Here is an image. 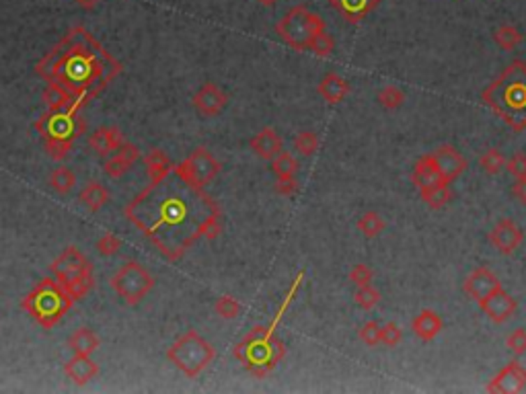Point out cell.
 Listing matches in <instances>:
<instances>
[{"label": "cell", "mask_w": 526, "mask_h": 394, "mask_svg": "<svg viewBox=\"0 0 526 394\" xmlns=\"http://www.w3.org/2000/svg\"><path fill=\"white\" fill-rule=\"evenodd\" d=\"M126 218L171 261H177L200 236L214 241L223 232L218 206L179 167L151 179L128 204Z\"/></svg>", "instance_id": "6da1fadb"}, {"label": "cell", "mask_w": 526, "mask_h": 394, "mask_svg": "<svg viewBox=\"0 0 526 394\" xmlns=\"http://www.w3.org/2000/svg\"><path fill=\"white\" fill-rule=\"evenodd\" d=\"M38 72L47 82L62 84L73 97L93 99L119 72V64L87 29L76 27L39 62Z\"/></svg>", "instance_id": "7a4b0ae2"}, {"label": "cell", "mask_w": 526, "mask_h": 394, "mask_svg": "<svg viewBox=\"0 0 526 394\" xmlns=\"http://www.w3.org/2000/svg\"><path fill=\"white\" fill-rule=\"evenodd\" d=\"M481 103L488 105L516 134L526 130V62L514 60L506 66L481 93Z\"/></svg>", "instance_id": "3957f363"}, {"label": "cell", "mask_w": 526, "mask_h": 394, "mask_svg": "<svg viewBox=\"0 0 526 394\" xmlns=\"http://www.w3.org/2000/svg\"><path fill=\"white\" fill-rule=\"evenodd\" d=\"M286 356V345L276 335L267 333L265 326H255L236 347L234 358L239 359L253 376H267Z\"/></svg>", "instance_id": "277c9868"}, {"label": "cell", "mask_w": 526, "mask_h": 394, "mask_svg": "<svg viewBox=\"0 0 526 394\" xmlns=\"http://www.w3.org/2000/svg\"><path fill=\"white\" fill-rule=\"evenodd\" d=\"M73 298L70 294L60 286L56 280H43L41 284L33 287L25 300H23V308L38 321L41 326L52 328L58 323L73 306Z\"/></svg>", "instance_id": "5b68a950"}, {"label": "cell", "mask_w": 526, "mask_h": 394, "mask_svg": "<svg viewBox=\"0 0 526 394\" xmlns=\"http://www.w3.org/2000/svg\"><path fill=\"white\" fill-rule=\"evenodd\" d=\"M87 101H91V97L78 95L75 97L73 105H68L66 109L47 111L36 123L41 138L45 142H73L80 134H84L87 126L78 117V111L87 105Z\"/></svg>", "instance_id": "8992f818"}, {"label": "cell", "mask_w": 526, "mask_h": 394, "mask_svg": "<svg viewBox=\"0 0 526 394\" xmlns=\"http://www.w3.org/2000/svg\"><path fill=\"white\" fill-rule=\"evenodd\" d=\"M52 273L73 300H80L89 289H93V267L76 247H68L52 263Z\"/></svg>", "instance_id": "52a82bcc"}, {"label": "cell", "mask_w": 526, "mask_h": 394, "mask_svg": "<svg viewBox=\"0 0 526 394\" xmlns=\"http://www.w3.org/2000/svg\"><path fill=\"white\" fill-rule=\"evenodd\" d=\"M276 31L290 47H294L296 52H304L310 47L315 37L325 31V21L301 4L286 13V17L278 23Z\"/></svg>", "instance_id": "ba28073f"}, {"label": "cell", "mask_w": 526, "mask_h": 394, "mask_svg": "<svg viewBox=\"0 0 526 394\" xmlns=\"http://www.w3.org/2000/svg\"><path fill=\"white\" fill-rule=\"evenodd\" d=\"M167 358L171 359L186 376L193 378L212 363L214 347L195 331H188L169 347Z\"/></svg>", "instance_id": "9c48e42d"}, {"label": "cell", "mask_w": 526, "mask_h": 394, "mask_svg": "<svg viewBox=\"0 0 526 394\" xmlns=\"http://www.w3.org/2000/svg\"><path fill=\"white\" fill-rule=\"evenodd\" d=\"M154 286L152 275L136 261H128L112 278L115 294L130 306H136Z\"/></svg>", "instance_id": "30bf717a"}, {"label": "cell", "mask_w": 526, "mask_h": 394, "mask_svg": "<svg viewBox=\"0 0 526 394\" xmlns=\"http://www.w3.org/2000/svg\"><path fill=\"white\" fill-rule=\"evenodd\" d=\"M181 169V173L193 181L195 185L204 187L210 181L214 179L220 171V162L212 156V152H208L206 148H197L189 154L188 158L177 165Z\"/></svg>", "instance_id": "8fae6325"}, {"label": "cell", "mask_w": 526, "mask_h": 394, "mask_svg": "<svg viewBox=\"0 0 526 394\" xmlns=\"http://www.w3.org/2000/svg\"><path fill=\"white\" fill-rule=\"evenodd\" d=\"M477 306L483 310V315L488 317L489 321L495 324L508 323V321L516 315V310H518L516 298L510 296V294L504 289V286L495 287L493 291H489L486 298H481V300L477 302Z\"/></svg>", "instance_id": "7c38bea8"}, {"label": "cell", "mask_w": 526, "mask_h": 394, "mask_svg": "<svg viewBox=\"0 0 526 394\" xmlns=\"http://www.w3.org/2000/svg\"><path fill=\"white\" fill-rule=\"evenodd\" d=\"M488 393L497 394H518L526 393V368L518 361H510L506 363L486 386Z\"/></svg>", "instance_id": "4fadbf2b"}, {"label": "cell", "mask_w": 526, "mask_h": 394, "mask_svg": "<svg viewBox=\"0 0 526 394\" xmlns=\"http://www.w3.org/2000/svg\"><path fill=\"white\" fill-rule=\"evenodd\" d=\"M525 241V232L512 218H502L489 232V243L502 252L512 255Z\"/></svg>", "instance_id": "5bb4252c"}, {"label": "cell", "mask_w": 526, "mask_h": 394, "mask_svg": "<svg viewBox=\"0 0 526 394\" xmlns=\"http://www.w3.org/2000/svg\"><path fill=\"white\" fill-rule=\"evenodd\" d=\"M502 286L499 278L489 269L488 265H477L463 282V291L473 300L479 302L481 298H486L489 291H493L495 287Z\"/></svg>", "instance_id": "9a60e30c"}, {"label": "cell", "mask_w": 526, "mask_h": 394, "mask_svg": "<svg viewBox=\"0 0 526 394\" xmlns=\"http://www.w3.org/2000/svg\"><path fill=\"white\" fill-rule=\"evenodd\" d=\"M434 156H436V162H438V167H440L444 179L449 181V183H454V181L458 179V177L467 171V167H469L467 158H465L452 144H442V146H438V148L434 150Z\"/></svg>", "instance_id": "2e32d148"}, {"label": "cell", "mask_w": 526, "mask_h": 394, "mask_svg": "<svg viewBox=\"0 0 526 394\" xmlns=\"http://www.w3.org/2000/svg\"><path fill=\"white\" fill-rule=\"evenodd\" d=\"M193 107L197 109L202 115L206 117H214L226 107V95L214 84V82H206L200 86V91L193 95Z\"/></svg>", "instance_id": "e0dca14e"}, {"label": "cell", "mask_w": 526, "mask_h": 394, "mask_svg": "<svg viewBox=\"0 0 526 394\" xmlns=\"http://www.w3.org/2000/svg\"><path fill=\"white\" fill-rule=\"evenodd\" d=\"M412 183H414L417 189L421 187H428V185H436V183H449L444 179L438 162H436V156L434 152H428V154H421L417 160H415L414 169H412ZM451 185V183H449Z\"/></svg>", "instance_id": "ac0fdd59"}, {"label": "cell", "mask_w": 526, "mask_h": 394, "mask_svg": "<svg viewBox=\"0 0 526 394\" xmlns=\"http://www.w3.org/2000/svg\"><path fill=\"white\" fill-rule=\"evenodd\" d=\"M138 158H140V150H138L134 144L123 142L117 150H115V154L110 156V158L103 162V171H105L107 177L117 179V177H121L123 173H128V169H130Z\"/></svg>", "instance_id": "d6986e66"}, {"label": "cell", "mask_w": 526, "mask_h": 394, "mask_svg": "<svg viewBox=\"0 0 526 394\" xmlns=\"http://www.w3.org/2000/svg\"><path fill=\"white\" fill-rule=\"evenodd\" d=\"M442 328H444L442 317H440L436 310H432V308L421 310L414 321H412V331L415 333V337H417L419 341H423V343L434 341V339L442 333Z\"/></svg>", "instance_id": "ffe728a7"}, {"label": "cell", "mask_w": 526, "mask_h": 394, "mask_svg": "<svg viewBox=\"0 0 526 394\" xmlns=\"http://www.w3.org/2000/svg\"><path fill=\"white\" fill-rule=\"evenodd\" d=\"M329 2L347 23H360L380 4V0H329Z\"/></svg>", "instance_id": "44dd1931"}, {"label": "cell", "mask_w": 526, "mask_h": 394, "mask_svg": "<svg viewBox=\"0 0 526 394\" xmlns=\"http://www.w3.org/2000/svg\"><path fill=\"white\" fill-rule=\"evenodd\" d=\"M64 374L68 376V380H73L75 384L82 386V384L91 382L99 374V365L91 359V356L75 354V358L64 365Z\"/></svg>", "instance_id": "7402d4cb"}, {"label": "cell", "mask_w": 526, "mask_h": 394, "mask_svg": "<svg viewBox=\"0 0 526 394\" xmlns=\"http://www.w3.org/2000/svg\"><path fill=\"white\" fill-rule=\"evenodd\" d=\"M317 91H319V95L327 103L336 105V103H341L350 95V82L343 76L336 74V72H329V74L323 76V80L319 82Z\"/></svg>", "instance_id": "603a6c76"}, {"label": "cell", "mask_w": 526, "mask_h": 394, "mask_svg": "<svg viewBox=\"0 0 526 394\" xmlns=\"http://www.w3.org/2000/svg\"><path fill=\"white\" fill-rule=\"evenodd\" d=\"M251 150L265 160H273L282 152V138L273 128H263L251 140Z\"/></svg>", "instance_id": "cb8c5ba5"}, {"label": "cell", "mask_w": 526, "mask_h": 394, "mask_svg": "<svg viewBox=\"0 0 526 394\" xmlns=\"http://www.w3.org/2000/svg\"><path fill=\"white\" fill-rule=\"evenodd\" d=\"M121 144H123V134L117 128H99L89 138V146L101 156L115 152Z\"/></svg>", "instance_id": "d4e9b609"}, {"label": "cell", "mask_w": 526, "mask_h": 394, "mask_svg": "<svg viewBox=\"0 0 526 394\" xmlns=\"http://www.w3.org/2000/svg\"><path fill=\"white\" fill-rule=\"evenodd\" d=\"M419 197L421 202L432 208V210H442L452 199V191L449 183H436V185H428L419 189Z\"/></svg>", "instance_id": "484cf974"}, {"label": "cell", "mask_w": 526, "mask_h": 394, "mask_svg": "<svg viewBox=\"0 0 526 394\" xmlns=\"http://www.w3.org/2000/svg\"><path fill=\"white\" fill-rule=\"evenodd\" d=\"M110 191L101 185V183H89L82 191H80V195H78V199H80V204H84L91 212H97V210H101L107 202H110Z\"/></svg>", "instance_id": "4316f807"}, {"label": "cell", "mask_w": 526, "mask_h": 394, "mask_svg": "<svg viewBox=\"0 0 526 394\" xmlns=\"http://www.w3.org/2000/svg\"><path fill=\"white\" fill-rule=\"evenodd\" d=\"M491 39L495 41V45H497L499 50L512 52V50H516V47L525 41V36H523V31H520L516 25L504 23V25H499V27L493 31Z\"/></svg>", "instance_id": "83f0119b"}, {"label": "cell", "mask_w": 526, "mask_h": 394, "mask_svg": "<svg viewBox=\"0 0 526 394\" xmlns=\"http://www.w3.org/2000/svg\"><path fill=\"white\" fill-rule=\"evenodd\" d=\"M43 101L47 103L50 111H58V109H66L73 105L75 97L58 82H47V86L43 89Z\"/></svg>", "instance_id": "f1b7e54d"}, {"label": "cell", "mask_w": 526, "mask_h": 394, "mask_svg": "<svg viewBox=\"0 0 526 394\" xmlns=\"http://www.w3.org/2000/svg\"><path fill=\"white\" fill-rule=\"evenodd\" d=\"M70 347L78 356H91L99 347V337L91 328H78L70 337Z\"/></svg>", "instance_id": "f546056e"}, {"label": "cell", "mask_w": 526, "mask_h": 394, "mask_svg": "<svg viewBox=\"0 0 526 394\" xmlns=\"http://www.w3.org/2000/svg\"><path fill=\"white\" fill-rule=\"evenodd\" d=\"M358 230L366 236V238H376L380 232H384V228H386V222H384V218L378 214V212H364V214L358 218Z\"/></svg>", "instance_id": "4dcf8cb0"}, {"label": "cell", "mask_w": 526, "mask_h": 394, "mask_svg": "<svg viewBox=\"0 0 526 394\" xmlns=\"http://www.w3.org/2000/svg\"><path fill=\"white\" fill-rule=\"evenodd\" d=\"M376 101H378V105L382 109L395 111V109H399L405 103V93H403L397 84H384V86L378 91Z\"/></svg>", "instance_id": "1f68e13d"}, {"label": "cell", "mask_w": 526, "mask_h": 394, "mask_svg": "<svg viewBox=\"0 0 526 394\" xmlns=\"http://www.w3.org/2000/svg\"><path fill=\"white\" fill-rule=\"evenodd\" d=\"M479 167L488 173L489 177H495L506 169V156L502 154L499 148H488L479 158Z\"/></svg>", "instance_id": "d6a6232c"}, {"label": "cell", "mask_w": 526, "mask_h": 394, "mask_svg": "<svg viewBox=\"0 0 526 394\" xmlns=\"http://www.w3.org/2000/svg\"><path fill=\"white\" fill-rule=\"evenodd\" d=\"M271 171L278 179L282 177H294L299 171V160L290 154V152H280L273 160H271Z\"/></svg>", "instance_id": "836d02e7"}, {"label": "cell", "mask_w": 526, "mask_h": 394, "mask_svg": "<svg viewBox=\"0 0 526 394\" xmlns=\"http://www.w3.org/2000/svg\"><path fill=\"white\" fill-rule=\"evenodd\" d=\"M146 169H149V175H151V179H158V177H163V175H167L171 169H173V165H171V160H169V156L163 152V150H152L151 154L146 156Z\"/></svg>", "instance_id": "e575fe53"}, {"label": "cell", "mask_w": 526, "mask_h": 394, "mask_svg": "<svg viewBox=\"0 0 526 394\" xmlns=\"http://www.w3.org/2000/svg\"><path fill=\"white\" fill-rule=\"evenodd\" d=\"M50 185L58 193H68L76 185V175L70 169H66V167H58L50 175Z\"/></svg>", "instance_id": "d590c367"}, {"label": "cell", "mask_w": 526, "mask_h": 394, "mask_svg": "<svg viewBox=\"0 0 526 394\" xmlns=\"http://www.w3.org/2000/svg\"><path fill=\"white\" fill-rule=\"evenodd\" d=\"M354 302L362 308V310H373L380 304V291L373 284L362 287H356L354 294Z\"/></svg>", "instance_id": "8d00e7d4"}, {"label": "cell", "mask_w": 526, "mask_h": 394, "mask_svg": "<svg viewBox=\"0 0 526 394\" xmlns=\"http://www.w3.org/2000/svg\"><path fill=\"white\" fill-rule=\"evenodd\" d=\"M319 148V138L315 132L306 130V132H301L296 138H294V150L302 154V156H313Z\"/></svg>", "instance_id": "74e56055"}, {"label": "cell", "mask_w": 526, "mask_h": 394, "mask_svg": "<svg viewBox=\"0 0 526 394\" xmlns=\"http://www.w3.org/2000/svg\"><path fill=\"white\" fill-rule=\"evenodd\" d=\"M401 341H403V331H401V326H399V324L397 323L382 324V328H380V345H384V347L393 349V347H397Z\"/></svg>", "instance_id": "f35d334b"}, {"label": "cell", "mask_w": 526, "mask_h": 394, "mask_svg": "<svg viewBox=\"0 0 526 394\" xmlns=\"http://www.w3.org/2000/svg\"><path fill=\"white\" fill-rule=\"evenodd\" d=\"M313 54H317V56H321V58H327V56H331L333 54V50H336V41H333V37L329 36L327 31H323V33H319V36L313 39V43H310V47H308Z\"/></svg>", "instance_id": "ab89813d"}, {"label": "cell", "mask_w": 526, "mask_h": 394, "mask_svg": "<svg viewBox=\"0 0 526 394\" xmlns=\"http://www.w3.org/2000/svg\"><path fill=\"white\" fill-rule=\"evenodd\" d=\"M380 328H382V324H378L376 321H368V323H364L360 326L358 337H360V341L364 345L376 347V345H380Z\"/></svg>", "instance_id": "60d3db41"}, {"label": "cell", "mask_w": 526, "mask_h": 394, "mask_svg": "<svg viewBox=\"0 0 526 394\" xmlns=\"http://www.w3.org/2000/svg\"><path fill=\"white\" fill-rule=\"evenodd\" d=\"M216 315L220 317V319H234V317H239V312H241V304H239V300H234L232 296H223V298H218L216 300Z\"/></svg>", "instance_id": "b9f144b4"}, {"label": "cell", "mask_w": 526, "mask_h": 394, "mask_svg": "<svg viewBox=\"0 0 526 394\" xmlns=\"http://www.w3.org/2000/svg\"><path fill=\"white\" fill-rule=\"evenodd\" d=\"M373 280H375V271L368 265H364V263L354 265L352 271H350V282L356 287L368 286V284H373Z\"/></svg>", "instance_id": "7bdbcfd3"}, {"label": "cell", "mask_w": 526, "mask_h": 394, "mask_svg": "<svg viewBox=\"0 0 526 394\" xmlns=\"http://www.w3.org/2000/svg\"><path fill=\"white\" fill-rule=\"evenodd\" d=\"M506 345H508V349L514 354V356H525L526 354V328L523 326H518V328H514L510 335H508V339H506Z\"/></svg>", "instance_id": "ee69618b"}, {"label": "cell", "mask_w": 526, "mask_h": 394, "mask_svg": "<svg viewBox=\"0 0 526 394\" xmlns=\"http://www.w3.org/2000/svg\"><path fill=\"white\" fill-rule=\"evenodd\" d=\"M506 171L514 177V179H525L526 177V154L525 152H516L510 160H506Z\"/></svg>", "instance_id": "f6af8a7d"}, {"label": "cell", "mask_w": 526, "mask_h": 394, "mask_svg": "<svg viewBox=\"0 0 526 394\" xmlns=\"http://www.w3.org/2000/svg\"><path fill=\"white\" fill-rule=\"evenodd\" d=\"M97 249L99 252L103 255V257H113V255H117L119 249H121V241L115 236V234H103L99 241H97Z\"/></svg>", "instance_id": "bcb514c9"}, {"label": "cell", "mask_w": 526, "mask_h": 394, "mask_svg": "<svg viewBox=\"0 0 526 394\" xmlns=\"http://www.w3.org/2000/svg\"><path fill=\"white\" fill-rule=\"evenodd\" d=\"M45 148H47V154L54 158V160H64L73 148V142H45Z\"/></svg>", "instance_id": "7dc6e473"}, {"label": "cell", "mask_w": 526, "mask_h": 394, "mask_svg": "<svg viewBox=\"0 0 526 394\" xmlns=\"http://www.w3.org/2000/svg\"><path fill=\"white\" fill-rule=\"evenodd\" d=\"M276 191H278L280 195L290 197V195H294V193L299 191V183H296L294 177H282V179L276 181Z\"/></svg>", "instance_id": "c3c4849f"}, {"label": "cell", "mask_w": 526, "mask_h": 394, "mask_svg": "<svg viewBox=\"0 0 526 394\" xmlns=\"http://www.w3.org/2000/svg\"><path fill=\"white\" fill-rule=\"evenodd\" d=\"M512 195H514V199H518L523 206H526V177L512 183Z\"/></svg>", "instance_id": "681fc988"}, {"label": "cell", "mask_w": 526, "mask_h": 394, "mask_svg": "<svg viewBox=\"0 0 526 394\" xmlns=\"http://www.w3.org/2000/svg\"><path fill=\"white\" fill-rule=\"evenodd\" d=\"M78 2H80L82 6H87V8H89V6H95V4H97L99 0H78Z\"/></svg>", "instance_id": "f907efd6"}, {"label": "cell", "mask_w": 526, "mask_h": 394, "mask_svg": "<svg viewBox=\"0 0 526 394\" xmlns=\"http://www.w3.org/2000/svg\"><path fill=\"white\" fill-rule=\"evenodd\" d=\"M260 2H262L263 6H271V4H276L278 0H260Z\"/></svg>", "instance_id": "816d5d0a"}]
</instances>
